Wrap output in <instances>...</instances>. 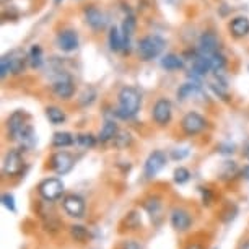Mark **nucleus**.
<instances>
[{
	"instance_id": "f257e3e1",
	"label": "nucleus",
	"mask_w": 249,
	"mask_h": 249,
	"mask_svg": "<svg viewBox=\"0 0 249 249\" xmlns=\"http://www.w3.org/2000/svg\"><path fill=\"white\" fill-rule=\"evenodd\" d=\"M140 105H142L140 93L132 87H124L119 91V107H117L116 114L121 119H132L140 111Z\"/></svg>"
},
{
	"instance_id": "f03ea898",
	"label": "nucleus",
	"mask_w": 249,
	"mask_h": 249,
	"mask_svg": "<svg viewBox=\"0 0 249 249\" xmlns=\"http://www.w3.org/2000/svg\"><path fill=\"white\" fill-rule=\"evenodd\" d=\"M164 46H166V41L158 35H150V36L142 37L139 43V48H137L140 59H143V60L157 59L164 51Z\"/></svg>"
},
{
	"instance_id": "7ed1b4c3",
	"label": "nucleus",
	"mask_w": 249,
	"mask_h": 249,
	"mask_svg": "<svg viewBox=\"0 0 249 249\" xmlns=\"http://www.w3.org/2000/svg\"><path fill=\"white\" fill-rule=\"evenodd\" d=\"M37 191H39V196L43 197L44 200L48 202H54L62 197L64 194V182L59 179V178H48L37 186Z\"/></svg>"
},
{
	"instance_id": "20e7f679",
	"label": "nucleus",
	"mask_w": 249,
	"mask_h": 249,
	"mask_svg": "<svg viewBox=\"0 0 249 249\" xmlns=\"http://www.w3.org/2000/svg\"><path fill=\"white\" fill-rule=\"evenodd\" d=\"M205 127H207V121L199 112H192V111L187 112L181 121L182 132L186 135H189V137H194V135H199L200 132H204Z\"/></svg>"
},
{
	"instance_id": "39448f33",
	"label": "nucleus",
	"mask_w": 249,
	"mask_h": 249,
	"mask_svg": "<svg viewBox=\"0 0 249 249\" xmlns=\"http://www.w3.org/2000/svg\"><path fill=\"white\" fill-rule=\"evenodd\" d=\"M164 166H166V155L161 150H155V152L148 155L147 161L143 164V176L147 179H152Z\"/></svg>"
},
{
	"instance_id": "423d86ee",
	"label": "nucleus",
	"mask_w": 249,
	"mask_h": 249,
	"mask_svg": "<svg viewBox=\"0 0 249 249\" xmlns=\"http://www.w3.org/2000/svg\"><path fill=\"white\" fill-rule=\"evenodd\" d=\"M62 207H64L65 212H67L69 217H72V218H82L87 210L85 200L77 194L65 196L62 199Z\"/></svg>"
},
{
	"instance_id": "0eeeda50",
	"label": "nucleus",
	"mask_w": 249,
	"mask_h": 249,
	"mask_svg": "<svg viewBox=\"0 0 249 249\" xmlns=\"http://www.w3.org/2000/svg\"><path fill=\"white\" fill-rule=\"evenodd\" d=\"M3 173L7 176H18L21 175L23 166H25V161H23V157L18 150H10L5 158H3Z\"/></svg>"
},
{
	"instance_id": "6e6552de",
	"label": "nucleus",
	"mask_w": 249,
	"mask_h": 249,
	"mask_svg": "<svg viewBox=\"0 0 249 249\" xmlns=\"http://www.w3.org/2000/svg\"><path fill=\"white\" fill-rule=\"evenodd\" d=\"M152 116H153V121L157 122L158 125H168L173 117V105L170 100H158L155 103L153 106V111H152Z\"/></svg>"
},
{
	"instance_id": "1a4fd4ad",
	"label": "nucleus",
	"mask_w": 249,
	"mask_h": 249,
	"mask_svg": "<svg viewBox=\"0 0 249 249\" xmlns=\"http://www.w3.org/2000/svg\"><path fill=\"white\" fill-rule=\"evenodd\" d=\"M170 223L176 231L184 233L192 227V215L182 207H178L170 215Z\"/></svg>"
},
{
	"instance_id": "9d476101",
	"label": "nucleus",
	"mask_w": 249,
	"mask_h": 249,
	"mask_svg": "<svg viewBox=\"0 0 249 249\" xmlns=\"http://www.w3.org/2000/svg\"><path fill=\"white\" fill-rule=\"evenodd\" d=\"M75 164L73 157L69 152H57L51 157V168L57 175H67Z\"/></svg>"
},
{
	"instance_id": "9b49d317",
	"label": "nucleus",
	"mask_w": 249,
	"mask_h": 249,
	"mask_svg": "<svg viewBox=\"0 0 249 249\" xmlns=\"http://www.w3.org/2000/svg\"><path fill=\"white\" fill-rule=\"evenodd\" d=\"M54 95L60 98V100H70L75 93V85H73V80L64 75L59 80H55L54 85H53Z\"/></svg>"
},
{
	"instance_id": "f8f14e48",
	"label": "nucleus",
	"mask_w": 249,
	"mask_h": 249,
	"mask_svg": "<svg viewBox=\"0 0 249 249\" xmlns=\"http://www.w3.org/2000/svg\"><path fill=\"white\" fill-rule=\"evenodd\" d=\"M28 124H30V122H28V116L25 112H21V111L13 112V114L8 117V134L12 135V139L17 140Z\"/></svg>"
},
{
	"instance_id": "ddd939ff",
	"label": "nucleus",
	"mask_w": 249,
	"mask_h": 249,
	"mask_svg": "<svg viewBox=\"0 0 249 249\" xmlns=\"http://www.w3.org/2000/svg\"><path fill=\"white\" fill-rule=\"evenodd\" d=\"M85 20L88 23V26H91L93 30H96V31L105 30L106 23H107V18L105 15V12H101L100 8L95 7V5L88 7L85 10Z\"/></svg>"
},
{
	"instance_id": "4468645a",
	"label": "nucleus",
	"mask_w": 249,
	"mask_h": 249,
	"mask_svg": "<svg viewBox=\"0 0 249 249\" xmlns=\"http://www.w3.org/2000/svg\"><path fill=\"white\" fill-rule=\"evenodd\" d=\"M57 46L64 53H72L78 48V36L73 30H65L59 33L57 36Z\"/></svg>"
},
{
	"instance_id": "2eb2a0df",
	"label": "nucleus",
	"mask_w": 249,
	"mask_h": 249,
	"mask_svg": "<svg viewBox=\"0 0 249 249\" xmlns=\"http://www.w3.org/2000/svg\"><path fill=\"white\" fill-rule=\"evenodd\" d=\"M218 53V39L213 33H204L199 37V54L212 55Z\"/></svg>"
},
{
	"instance_id": "dca6fc26",
	"label": "nucleus",
	"mask_w": 249,
	"mask_h": 249,
	"mask_svg": "<svg viewBox=\"0 0 249 249\" xmlns=\"http://www.w3.org/2000/svg\"><path fill=\"white\" fill-rule=\"evenodd\" d=\"M230 31L234 37H244L249 35V18L248 17H236L230 23Z\"/></svg>"
},
{
	"instance_id": "f3484780",
	"label": "nucleus",
	"mask_w": 249,
	"mask_h": 249,
	"mask_svg": "<svg viewBox=\"0 0 249 249\" xmlns=\"http://www.w3.org/2000/svg\"><path fill=\"white\" fill-rule=\"evenodd\" d=\"M8 57V62H10V69H12V73H21L25 70V64L28 60V55L23 53V51H13L7 55Z\"/></svg>"
},
{
	"instance_id": "a211bd4d",
	"label": "nucleus",
	"mask_w": 249,
	"mask_h": 249,
	"mask_svg": "<svg viewBox=\"0 0 249 249\" xmlns=\"http://www.w3.org/2000/svg\"><path fill=\"white\" fill-rule=\"evenodd\" d=\"M212 70V62H210V55L199 54L192 62V72L199 77H205L207 73Z\"/></svg>"
},
{
	"instance_id": "6ab92c4d",
	"label": "nucleus",
	"mask_w": 249,
	"mask_h": 249,
	"mask_svg": "<svg viewBox=\"0 0 249 249\" xmlns=\"http://www.w3.org/2000/svg\"><path fill=\"white\" fill-rule=\"evenodd\" d=\"M117 134H119V127H117V124L114 121H107V122H105V125H103L100 135H98V142H101V143L111 142V140L116 139Z\"/></svg>"
},
{
	"instance_id": "aec40b11",
	"label": "nucleus",
	"mask_w": 249,
	"mask_h": 249,
	"mask_svg": "<svg viewBox=\"0 0 249 249\" xmlns=\"http://www.w3.org/2000/svg\"><path fill=\"white\" fill-rule=\"evenodd\" d=\"M77 142V139L73 137L70 132H55L53 137V147L55 148H67Z\"/></svg>"
},
{
	"instance_id": "412c9836",
	"label": "nucleus",
	"mask_w": 249,
	"mask_h": 249,
	"mask_svg": "<svg viewBox=\"0 0 249 249\" xmlns=\"http://www.w3.org/2000/svg\"><path fill=\"white\" fill-rule=\"evenodd\" d=\"M70 234H72V238L80 244H85L91 239L90 230L87 227H83V225H72V227H70Z\"/></svg>"
},
{
	"instance_id": "4be33fe9",
	"label": "nucleus",
	"mask_w": 249,
	"mask_h": 249,
	"mask_svg": "<svg viewBox=\"0 0 249 249\" xmlns=\"http://www.w3.org/2000/svg\"><path fill=\"white\" fill-rule=\"evenodd\" d=\"M46 117H48L51 124H54V125L64 124L65 119H67L65 112L60 109V107H57V106H49L48 109H46Z\"/></svg>"
},
{
	"instance_id": "5701e85b",
	"label": "nucleus",
	"mask_w": 249,
	"mask_h": 249,
	"mask_svg": "<svg viewBox=\"0 0 249 249\" xmlns=\"http://www.w3.org/2000/svg\"><path fill=\"white\" fill-rule=\"evenodd\" d=\"M109 46L111 49L117 53V51H121L122 48H125V43H124V36H122V33L119 31V28L112 26L111 31H109Z\"/></svg>"
},
{
	"instance_id": "b1692460",
	"label": "nucleus",
	"mask_w": 249,
	"mask_h": 249,
	"mask_svg": "<svg viewBox=\"0 0 249 249\" xmlns=\"http://www.w3.org/2000/svg\"><path fill=\"white\" fill-rule=\"evenodd\" d=\"M238 215V207L231 204V202H228V204H225L222 207V210H220L218 213V218L222 220L223 223H231L234 218H236Z\"/></svg>"
},
{
	"instance_id": "393cba45",
	"label": "nucleus",
	"mask_w": 249,
	"mask_h": 249,
	"mask_svg": "<svg viewBox=\"0 0 249 249\" xmlns=\"http://www.w3.org/2000/svg\"><path fill=\"white\" fill-rule=\"evenodd\" d=\"M182 65H184L182 57H179V55H176V54H166L161 59V67L166 70H179L182 69Z\"/></svg>"
},
{
	"instance_id": "a878e982",
	"label": "nucleus",
	"mask_w": 249,
	"mask_h": 249,
	"mask_svg": "<svg viewBox=\"0 0 249 249\" xmlns=\"http://www.w3.org/2000/svg\"><path fill=\"white\" fill-rule=\"evenodd\" d=\"M200 93V87L197 83H184L179 90H178V98L179 100H187V98H192Z\"/></svg>"
},
{
	"instance_id": "bb28decb",
	"label": "nucleus",
	"mask_w": 249,
	"mask_h": 249,
	"mask_svg": "<svg viewBox=\"0 0 249 249\" xmlns=\"http://www.w3.org/2000/svg\"><path fill=\"white\" fill-rule=\"evenodd\" d=\"M134 31H135V20H134V17H125L124 23H122V36H124L125 48L129 46L130 36L134 35Z\"/></svg>"
},
{
	"instance_id": "cd10ccee",
	"label": "nucleus",
	"mask_w": 249,
	"mask_h": 249,
	"mask_svg": "<svg viewBox=\"0 0 249 249\" xmlns=\"http://www.w3.org/2000/svg\"><path fill=\"white\" fill-rule=\"evenodd\" d=\"M122 223L125 225V228H122L121 231H125V230H127V231H134V230H137L140 225H142V220H140L139 212H130Z\"/></svg>"
},
{
	"instance_id": "c85d7f7f",
	"label": "nucleus",
	"mask_w": 249,
	"mask_h": 249,
	"mask_svg": "<svg viewBox=\"0 0 249 249\" xmlns=\"http://www.w3.org/2000/svg\"><path fill=\"white\" fill-rule=\"evenodd\" d=\"M145 209H147L148 215L152 217V220H157L158 217H161V202L158 199H150L145 202Z\"/></svg>"
},
{
	"instance_id": "c756f323",
	"label": "nucleus",
	"mask_w": 249,
	"mask_h": 249,
	"mask_svg": "<svg viewBox=\"0 0 249 249\" xmlns=\"http://www.w3.org/2000/svg\"><path fill=\"white\" fill-rule=\"evenodd\" d=\"M28 60H30L31 67H41V64H43V49L39 46H33L30 54H28Z\"/></svg>"
},
{
	"instance_id": "7c9ffc66",
	"label": "nucleus",
	"mask_w": 249,
	"mask_h": 249,
	"mask_svg": "<svg viewBox=\"0 0 249 249\" xmlns=\"http://www.w3.org/2000/svg\"><path fill=\"white\" fill-rule=\"evenodd\" d=\"M98 139L95 137V135L91 134H80L77 135V143L80 145V148L83 150H88V148H93L96 145Z\"/></svg>"
},
{
	"instance_id": "2f4dec72",
	"label": "nucleus",
	"mask_w": 249,
	"mask_h": 249,
	"mask_svg": "<svg viewBox=\"0 0 249 249\" xmlns=\"http://www.w3.org/2000/svg\"><path fill=\"white\" fill-rule=\"evenodd\" d=\"M173 179H175L176 184H186V182L191 179V171L184 166L176 168L175 175H173Z\"/></svg>"
},
{
	"instance_id": "473e14b6",
	"label": "nucleus",
	"mask_w": 249,
	"mask_h": 249,
	"mask_svg": "<svg viewBox=\"0 0 249 249\" xmlns=\"http://www.w3.org/2000/svg\"><path fill=\"white\" fill-rule=\"evenodd\" d=\"M222 178L223 179H230V178H233V176H236L239 170H238V166H236V163L234 161H225L223 163V166H222Z\"/></svg>"
},
{
	"instance_id": "72a5a7b5",
	"label": "nucleus",
	"mask_w": 249,
	"mask_h": 249,
	"mask_svg": "<svg viewBox=\"0 0 249 249\" xmlns=\"http://www.w3.org/2000/svg\"><path fill=\"white\" fill-rule=\"evenodd\" d=\"M210 62H212V70H215V72H222V70L227 67V59L220 53H215L210 55Z\"/></svg>"
},
{
	"instance_id": "f704fd0d",
	"label": "nucleus",
	"mask_w": 249,
	"mask_h": 249,
	"mask_svg": "<svg viewBox=\"0 0 249 249\" xmlns=\"http://www.w3.org/2000/svg\"><path fill=\"white\" fill-rule=\"evenodd\" d=\"M114 142V145L117 148H125L129 147L130 142H132V137H130V134H125V132H119L116 135V139L112 140Z\"/></svg>"
},
{
	"instance_id": "c9c22d12",
	"label": "nucleus",
	"mask_w": 249,
	"mask_h": 249,
	"mask_svg": "<svg viewBox=\"0 0 249 249\" xmlns=\"http://www.w3.org/2000/svg\"><path fill=\"white\" fill-rule=\"evenodd\" d=\"M2 204H3V207H7L10 212H17L15 196L10 194V192H5V194H2Z\"/></svg>"
},
{
	"instance_id": "e433bc0d",
	"label": "nucleus",
	"mask_w": 249,
	"mask_h": 249,
	"mask_svg": "<svg viewBox=\"0 0 249 249\" xmlns=\"http://www.w3.org/2000/svg\"><path fill=\"white\" fill-rule=\"evenodd\" d=\"M200 194H202V204L205 207H210L213 204V192L209 189V187H199Z\"/></svg>"
},
{
	"instance_id": "4c0bfd02",
	"label": "nucleus",
	"mask_w": 249,
	"mask_h": 249,
	"mask_svg": "<svg viewBox=\"0 0 249 249\" xmlns=\"http://www.w3.org/2000/svg\"><path fill=\"white\" fill-rule=\"evenodd\" d=\"M10 72H12V69H10V62H8V57L3 55L2 60H0V77L5 78Z\"/></svg>"
},
{
	"instance_id": "58836bf2",
	"label": "nucleus",
	"mask_w": 249,
	"mask_h": 249,
	"mask_svg": "<svg viewBox=\"0 0 249 249\" xmlns=\"http://www.w3.org/2000/svg\"><path fill=\"white\" fill-rule=\"evenodd\" d=\"M95 96H96L95 91H93V90H87L85 93H83V96H82V100H80V103H82L83 106H88V105H91V103L95 101Z\"/></svg>"
},
{
	"instance_id": "ea45409f",
	"label": "nucleus",
	"mask_w": 249,
	"mask_h": 249,
	"mask_svg": "<svg viewBox=\"0 0 249 249\" xmlns=\"http://www.w3.org/2000/svg\"><path fill=\"white\" fill-rule=\"evenodd\" d=\"M119 249H142V248H140V244L137 241H134V239H125V241H122L119 244Z\"/></svg>"
},
{
	"instance_id": "a19ab883",
	"label": "nucleus",
	"mask_w": 249,
	"mask_h": 249,
	"mask_svg": "<svg viewBox=\"0 0 249 249\" xmlns=\"http://www.w3.org/2000/svg\"><path fill=\"white\" fill-rule=\"evenodd\" d=\"M187 155H189V150H187V148H181V150L178 148V150H173V152H171V158H173V160H176V161H178V160L186 158Z\"/></svg>"
},
{
	"instance_id": "79ce46f5",
	"label": "nucleus",
	"mask_w": 249,
	"mask_h": 249,
	"mask_svg": "<svg viewBox=\"0 0 249 249\" xmlns=\"http://www.w3.org/2000/svg\"><path fill=\"white\" fill-rule=\"evenodd\" d=\"M234 152V145L231 143V145H220V153H227V155H230V153H233Z\"/></svg>"
},
{
	"instance_id": "37998d69",
	"label": "nucleus",
	"mask_w": 249,
	"mask_h": 249,
	"mask_svg": "<svg viewBox=\"0 0 249 249\" xmlns=\"http://www.w3.org/2000/svg\"><path fill=\"white\" fill-rule=\"evenodd\" d=\"M243 157L249 160V139H248L246 142H244V145H243Z\"/></svg>"
},
{
	"instance_id": "c03bdc74",
	"label": "nucleus",
	"mask_w": 249,
	"mask_h": 249,
	"mask_svg": "<svg viewBox=\"0 0 249 249\" xmlns=\"http://www.w3.org/2000/svg\"><path fill=\"white\" fill-rule=\"evenodd\" d=\"M241 175H243L244 179H248V181H249V164H246V166L243 168V170H241Z\"/></svg>"
},
{
	"instance_id": "a18cd8bd",
	"label": "nucleus",
	"mask_w": 249,
	"mask_h": 249,
	"mask_svg": "<svg viewBox=\"0 0 249 249\" xmlns=\"http://www.w3.org/2000/svg\"><path fill=\"white\" fill-rule=\"evenodd\" d=\"M186 249H204V246H202V244H199V243H192Z\"/></svg>"
},
{
	"instance_id": "49530a36",
	"label": "nucleus",
	"mask_w": 249,
	"mask_h": 249,
	"mask_svg": "<svg viewBox=\"0 0 249 249\" xmlns=\"http://www.w3.org/2000/svg\"><path fill=\"white\" fill-rule=\"evenodd\" d=\"M241 249H249V239H248V241H246V243H244V244H243V246H241Z\"/></svg>"
},
{
	"instance_id": "de8ad7c7",
	"label": "nucleus",
	"mask_w": 249,
	"mask_h": 249,
	"mask_svg": "<svg viewBox=\"0 0 249 249\" xmlns=\"http://www.w3.org/2000/svg\"><path fill=\"white\" fill-rule=\"evenodd\" d=\"M54 2H55V3H60V2H62V0H54Z\"/></svg>"
},
{
	"instance_id": "09e8293b",
	"label": "nucleus",
	"mask_w": 249,
	"mask_h": 249,
	"mask_svg": "<svg viewBox=\"0 0 249 249\" xmlns=\"http://www.w3.org/2000/svg\"><path fill=\"white\" fill-rule=\"evenodd\" d=\"M213 249H217V248H213Z\"/></svg>"
}]
</instances>
